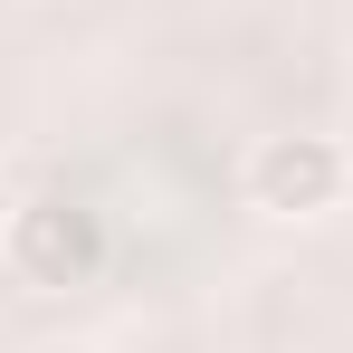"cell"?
<instances>
[{
	"mask_svg": "<svg viewBox=\"0 0 353 353\" xmlns=\"http://www.w3.org/2000/svg\"><path fill=\"white\" fill-rule=\"evenodd\" d=\"M10 210H19V201H10V191H0V239H10Z\"/></svg>",
	"mask_w": 353,
	"mask_h": 353,
	"instance_id": "3957f363",
	"label": "cell"
},
{
	"mask_svg": "<svg viewBox=\"0 0 353 353\" xmlns=\"http://www.w3.org/2000/svg\"><path fill=\"white\" fill-rule=\"evenodd\" d=\"M105 210H86V201H67V191H48V201H19L10 210V239H0V258H10V277L39 296H67V287H96L105 277Z\"/></svg>",
	"mask_w": 353,
	"mask_h": 353,
	"instance_id": "6da1fadb",
	"label": "cell"
},
{
	"mask_svg": "<svg viewBox=\"0 0 353 353\" xmlns=\"http://www.w3.org/2000/svg\"><path fill=\"white\" fill-rule=\"evenodd\" d=\"M239 181H248V210H268V220H325L353 191V153H344V134L296 124V134H258Z\"/></svg>",
	"mask_w": 353,
	"mask_h": 353,
	"instance_id": "7a4b0ae2",
	"label": "cell"
}]
</instances>
